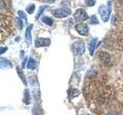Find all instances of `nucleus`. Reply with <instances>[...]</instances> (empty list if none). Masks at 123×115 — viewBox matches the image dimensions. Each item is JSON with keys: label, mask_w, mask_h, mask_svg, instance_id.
<instances>
[{"label": "nucleus", "mask_w": 123, "mask_h": 115, "mask_svg": "<svg viewBox=\"0 0 123 115\" xmlns=\"http://www.w3.org/2000/svg\"><path fill=\"white\" fill-rule=\"evenodd\" d=\"M110 55L107 52H101L99 54V58L103 63L108 64L110 61Z\"/></svg>", "instance_id": "obj_8"}, {"label": "nucleus", "mask_w": 123, "mask_h": 115, "mask_svg": "<svg viewBox=\"0 0 123 115\" xmlns=\"http://www.w3.org/2000/svg\"><path fill=\"white\" fill-rule=\"evenodd\" d=\"M75 29L76 30V32H78L81 35L83 36H86L88 34V31H89V29H88V26L85 24V23H79L77 24L75 27Z\"/></svg>", "instance_id": "obj_5"}, {"label": "nucleus", "mask_w": 123, "mask_h": 115, "mask_svg": "<svg viewBox=\"0 0 123 115\" xmlns=\"http://www.w3.org/2000/svg\"><path fill=\"white\" fill-rule=\"evenodd\" d=\"M42 22L45 23V25H47L49 26H52L53 25V20L49 17L47 16H45V17H42Z\"/></svg>", "instance_id": "obj_12"}, {"label": "nucleus", "mask_w": 123, "mask_h": 115, "mask_svg": "<svg viewBox=\"0 0 123 115\" xmlns=\"http://www.w3.org/2000/svg\"><path fill=\"white\" fill-rule=\"evenodd\" d=\"M85 44L82 41H78L73 45V52L76 55H82L85 52Z\"/></svg>", "instance_id": "obj_4"}, {"label": "nucleus", "mask_w": 123, "mask_h": 115, "mask_svg": "<svg viewBox=\"0 0 123 115\" xmlns=\"http://www.w3.org/2000/svg\"><path fill=\"white\" fill-rule=\"evenodd\" d=\"M6 51H7V48L6 47H2L1 48V49H0V54H1V55H2V54L5 52Z\"/></svg>", "instance_id": "obj_21"}, {"label": "nucleus", "mask_w": 123, "mask_h": 115, "mask_svg": "<svg viewBox=\"0 0 123 115\" xmlns=\"http://www.w3.org/2000/svg\"><path fill=\"white\" fill-rule=\"evenodd\" d=\"M86 4L87 6L92 7L95 4V0H86Z\"/></svg>", "instance_id": "obj_20"}, {"label": "nucleus", "mask_w": 123, "mask_h": 115, "mask_svg": "<svg viewBox=\"0 0 123 115\" xmlns=\"http://www.w3.org/2000/svg\"><path fill=\"white\" fill-rule=\"evenodd\" d=\"M24 102L26 104H29V93L28 90H25V93H24Z\"/></svg>", "instance_id": "obj_15"}, {"label": "nucleus", "mask_w": 123, "mask_h": 115, "mask_svg": "<svg viewBox=\"0 0 123 115\" xmlns=\"http://www.w3.org/2000/svg\"><path fill=\"white\" fill-rule=\"evenodd\" d=\"M73 17H74L75 22H84L85 20H86L87 18H88V15L85 9H79L75 12L74 15H73Z\"/></svg>", "instance_id": "obj_3"}, {"label": "nucleus", "mask_w": 123, "mask_h": 115, "mask_svg": "<svg viewBox=\"0 0 123 115\" xmlns=\"http://www.w3.org/2000/svg\"><path fill=\"white\" fill-rule=\"evenodd\" d=\"M51 40L49 38H37L35 41V45L36 48L39 47H45V46L50 45Z\"/></svg>", "instance_id": "obj_6"}, {"label": "nucleus", "mask_w": 123, "mask_h": 115, "mask_svg": "<svg viewBox=\"0 0 123 115\" xmlns=\"http://www.w3.org/2000/svg\"><path fill=\"white\" fill-rule=\"evenodd\" d=\"M27 67H28L29 69H31V70H34L36 68V61H35L32 58H30L28 61V64H27Z\"/></svg>", "instance_id": "obj_11"}, {"label": "nucleus", "mask_w": 123, "mask_h": 115, "mask_svg": "<svg viewBox=\"0 0 123 115\" xmlns=\"http://www.w3.org/2000/svg\"><path fill=\"white\" fill-rule=\"evenodd\" d=\"M111 12V3L110 1L107 2V6H101L98 8V12L104 22H107L109 20L110 14Z\"/></svg>", "instance_id": "obj_1"}, {"label": "nucleus", "mask_w": 123, "mask_h": 115, "mask_svg": "<svg viewBox=\"0 0 123 115\" xmlns=\"http://www.w3.org/2000/svg\"><path fill=\"white\" fill-rule=\"evenodd\" d=\"M90 23L92 25H97L99 23L98 20V18L97 17H96V15H92V16H91L90 18Z\"/></svg>", "instance_id": "obj_16"}, {"label": "nucleus", "mask_w": 123, "mask_h": 115, "mask_svg": "<svg viewBox=\"0 0 123 115\" xmlns=\"http://www.w3.org/2000/svg\"><path fill=\"white\" fill-rule=\"evenodd\" d=\"M16 25L18 29H22L23 28V22L22 21V18L20 17L16 18Z\"/></svg>", "instance_id": "obj_17"}, {"label": "nucleus", "mask_w": 123, "mask_h": 115, "mask_svg": "<svg viewBox=\"0 0 123 115\" xmlns=\"http://www.w3.org/2000/svg\"><path fill=\"white\" fill-rule=\"evenodd\" d=\"M47 8V6H41L40 8H39V9H38V13L37 14V15H36V18H39L40 17V15L42 14V12L45 11V9Z\"/></svg>", "instance_id": "obj_19"}, {"label": "nucleus", "mask_w": 123, "mask_h": 115, "mask_svg": "<svg viewBox=\"0 0 123 115\" xmlns=\"http://www.w3.org/2000/svg\"><path fill=\"white\" fill-rule=\"evenodd\" d=\"M17 13H18V17H20L22 19H24V20L25 21V23H27V16H26V14L24 12L22 11V10H18Z\"/></svg>", "instance_id": "obj_13"}, {"label": "nucleus", "mask_w": 123, "mask_h": 115, "mask_svg": "<svg viewBox=\"0 0 123 115\" xmlns=\"http://www.w3.org/2000/svg\"><path fill=\"white\" fill-rule=\"evenodd\" d=\"M52 14L55 18H65V17L69 16V15L72 14V10L69 9V8L63 7V8H60V9L52 10Z\"/></svg>", "instance_id": "obj_2"}, {"label": "nucleus", "mask_w": 123, "mask_h": 115, "mask_svg": "<svg viewBox=\"0 0 123 115\" xmlns=\"http://www.w3.org/2000/svg\"><path fill=\"white\" fill-rule=\"evenodd\" d=\"M17 71H18V75H19V77L21 78V79L22 80V81L24 82L25 84H26V80H25V77H23V73H22V70L20 68H19L18 67H17Z\"/></svg>", "instance_id": "obj_18"}, {"label": "nucleus", "mask_w": 123, "mask_h": 115, "mask_svg": "<svg viewBox=\"0 0 123 115\" xmlns=\"http://www.w3.org/2000/svg\"><path fill=\"white\" fill-rule=\"evenodd\" d=\"M32 25L29 26L25 31V39L28 42H32Z\"/></svg>", "instance_id": "obj_9"}, {"label": "nucleus", "mask_w": 123, "mask_h": 115, "mask_svg": "<svg viewBox=\"0 0 123 115\" xmlns=\"http://www.w3.org/2000/svg\"><path fill=\"white\" fill-rule=\"evenodd\" d=\"M98 43V39L97 38H93L92 39L89 45H88V50H89V52H90V55H93L94 52L96 48V45H97Z\"/></svg>", "instance_id": "obj_7"}, {"label": "nucleus", "mask_w": 123, "mask_h": 115, "mask_svg": "<svg viewBox=\"0 0 123 115\" xmlns=\"http://www.w3.org/2000/svg\"><path fill=\"white\" fill-rule=\"evenodd\" d=\"M35 9H36V6H35L34 4H32V5H29V6H27L26 12L29 14H32L34 12Z\"/></svg>", "instance_id": "obj_14"}, {"label": "nucleus", "mask_w": 123, "mask_h": 115, "mask_svg": "<svg viewBox=\"0 0 123 115\" xmlns=\"http://www.w3.org/2000/svg\"><path fill=\"white\" fill-rule=\"evenodd\" d=\"M0 65H1L2 68H12V64L10 63V61H9L5 58H1V59H0Z\"/></svg>", "instance_id": "obj_10"}]
</instances>
